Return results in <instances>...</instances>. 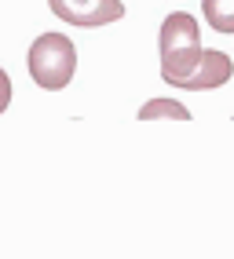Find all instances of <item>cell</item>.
Segmentation results:
<instances>
[{
  "instance_id": "obj_1",
  "label": "cell",
  "mask_w": 234,
  "mask_h": 259,
  "mask_svg": "<svg viewBox=\"0 0 234 259\" xmlns=\"http://www.w3.org/2000/svg\"><path fill=\"white\" fill-rule=\"evenodd\" d=\"M158 51H161V80L179 88L190 77V70L202 59V37H198V22L187 11H172L161 22L158 33Z\"/></svg>"
},
{
  "instance_id": "obj_2",
  "label": "cell",
  "mask_w": 234,
  "mask_h": 259,
  "mask_svg": "<svg viewBox=\"0 0 234 259\" xmlns=\"http://www.w3.org/2000/svg\"><path fill=\"white\" fill-rule=\"evenodd\" d=\"M26 66H29V77H33L37 88L62 92L77 73V44L66 33H41L29 44Z\"/></svg>"
},
{
  "instance_id": "obj_3",
  "label": "cell",
  "mask_w": 234,
  "mask_h": 259,
  "mask_svg": "<svg viewBox=\"0 0 234 259\" xmlns=\"http://www.w3.org/2000/svg\"><path fill=\"white\" fill-rule=\"evenodd\" d=\"M48 8L66 26H81V29H95V26H110L117 19H125L121 0H48Z\"/></svg>"
},
{
  "instance_id": "obj_4",
  "label": "cell",
  "mask_w": 234,
  "mask_h": 259,
  "mask_svg": "<svg viewBox=\"0 0 234 259\" xmlns=\"http://www.w3.org/2000/svg\"><path fill=\"white\" fill-rule=\"evenodd\" d=\"M234 77V62L227 51H216V48H202V59L190 70V77L179 84L183 92H212V88H223V84Z\"/></svg>"
},
{
  "instance_id": "obj_5",
  "label": "cell",
  "mask_w": 234,
  "mask_h": 259,
  "mask_svg": "<svg viewBox=\"0 0 234 259\" xmlns=\"http://www.w3.org/2000/svg\"><path fill=\"white\" fill-rule=\"evenodd\" d=\"M139 120H190V110L172 99H150L139 106Z\"/></svg>"
},
{
  "instance_id": "obj_6",
  "label": "cell",
  "mask_w": 234,
  "mask_h": 259,
  "mask_svg": "<svg viewBox=\"0 0 234 259\" xmlns=\"http://www.w3.org/2000/svg\"><path fill=\"white\" fill-rule=\"evenodd\" d=\"M202 15L216 33H234V0H202Z\"/></svg>"
},
{
  "instance_id": "obj_7",
  "label": "cell",
  "mask_w": 234,
  "mask_h": 259,
  "mask_svg": "<svg viewBox=\"0 0 234 259\" xmlns=\"http://www.w3.org/2000/svg\"><path fill=\"white\" fill-rule=\"evenodd\" d=\"M8 102H11V77L0 70V113L8 110Z\"/></svg>"
}]
</instances>
